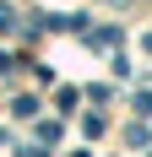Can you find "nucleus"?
Listing matches in <instances>:
<instances>
[{"label": "nucleus", "mask_w": 152, "mask_h": 157, "mask_svg": "<svg viewBox=\"0 0 152 157\" xmlns=\"http://www.w3.org/2000/svg\"><path fill=\"white\" fill-rule=\"evenodd\" d=\"M16 27V11H11V6H0V33H11Z\"/></svg>", "instance_id": "1"}]
</instances>
